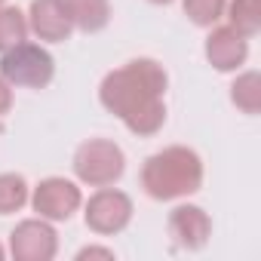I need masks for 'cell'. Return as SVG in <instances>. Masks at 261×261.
I'll use <instances>...</instances> for the list:
<instances>
[{
    "mask_svg": "<svg viewBox=\"0 0 261 261\" xmlns=\"http://www.w3.org/2000/svg\"><path fill=\"white\" fill-rule=\"evenodd\" d=\"M166 68L154 59H133L108 71L98 86V101L108 114L120 117L133 136L151 139L166 123Z\"/></svg>",
    "mask_w": 261,
    "mask_h": 261,
    "instance_id": "cell-1",
    "label": "cell"
},
{
    "mask_svg": "<svg viewBox=\"0 0 261 261\" xmlns=\"http://www.w3.org/2000/svg\"><path fill=\"white\" fill-rule=\"evenodd\" d=\"M142 188L151 200L172 203L203 188V160L194 148L169 145L151 154L142 166Z\"/></svg>",
    "mask_w": 261,
    "mask_h": 261,
    "instance_id": "cell-2",
    "label": "cell"
},
{
    "mask_svg": "<svg viewBox=\"0 0 261 261\" xmlns=\"http://www.w3.org/2000/svg\"><path fill=\"white\" fill-rule=\"evenodd\" d=\"M0 77L10 86L43 89L56 77V59L49 56L46 46L22 40V43L10 46L7 53H0Z\"/></svg>",
    "mask_w": 261,
    "mask_h": 261,
    "instance_id": "cell-3",
    "label": "cell"
},
{
    "mask_svg": "<svg viewBox=\"0 0 261 261\" xmlns=\"http://www.w3.org/2000/svg\"><path fill=\"white\" fill-rule=\"evenodd\" d=\"M74 175L77 181L89 188H108L117 185L126 172V154L111 139H86L74 151Z\"/></svg>",
    "mask_w": 261,
    "mask_h": 261,
    "instance_id": "cell-4",
    "label": "cell"
},
{
    "mask_svg": "<svg viewBox=\"0 0 261 261\" xmlns=\"http://www.w3.org/2000/svg\"><path fill=\"white\" fill-rule=\"evenodd\" d=\"M133 212H136V209H133V197L123 194V191H117L114 185H108V188H98V191L86 200V206H83V221H86V227H89L92 233H98V237H114V233H120V230L129 227Z\"/></svg>",
    "mask_w": 261,
    "mask_h": 261,
    "instance_id": "cell-5",
    "label": "cell"
},
{
    "mask_svg": "<svg viewBox=\"0 0 261 261\" xmlns=\"http://www.w3.org/2000/svg\"><path fill=\"white\" fill-rule=\"evenodd\" d=\"M28 203H31L34 212H37L40 218H46V221H68V218L83 206V194H80L77 181L49 175V178H43V181L31 191Z\"/></svg>",
    "mask_w": 261,
    "mask_h": 261,
    "instance_id": "cell-6",
    "label": "cell"
},
{
    "mask_svg": "<svg viewBox=\"0 0 261 261\" xmlns=\"http://www.w3.org/2000/svg\"><path fill=\"white\" fill-rule=\"evenodd\" d=\"M59 252V233L46 218H25L10 233V255L16 261H53Z\"/></svg>",
    "mask_w": 261,
    "mask_h": 261,
    "instance_id": "cell-7",
    "label": "cell"
},
{
    "mask_svg": "<svg viewBox=\"0 0 261 261\" xmlns=\"http://www.w3.org/2000/svg\"><path fill=\"white\" fill-rule=\"evenodd\" d=\"M166 230H169V240L178 249L197 252L212 237V218L206 215V209H200L194 203H178L166 218Z\"/></svg>",
    "mask_w": 261,
    "mask_h": 261,
    "instance_id": "cell-8",
    "label": "cell"
},
{
    "mask_svg": "<svg viewBox=\"0 0 261 261\" xmlns=\"http://www.w3.org/2000/svg\"><path fill=\"white\" fill-rule=\"evenodd\" d=\"M28 31L43 43H65L74 34L68 0H34L28 10Z\"/></svg>",
    "mask_w": 261,
    "mask_h": 261,
    "instance_id": "cell-9",
    "label": "cell"
},
{
    "mask_svg": "<svg viewBox=\"0 0 261 261\" xmlns=\"http://www.w3.org/2000/svg\"><path fill=\"white\" fill-rule=\"evenodd\" d=\"M209 65L221 74H230V71H240L249 59V40L233 31L230 25H215L206 37V46H203Z\"/></svg>",
    "mask_w": 261,
    "mask_h": 261,
    "instance_id": "cell-10",
    "label": "cell"
},
{
    "mask_svg": "<svg viewBox=\"0 0 261 261\" xmlns=\"http://www.w3.org/2000/svg\"><path fill=\"white\" fill-rule=\"evenodd\" d=\"M68 10L74 19V31H83V34H95V31L108 28V22H111L108 0H68Z\"/></svg>",
    "mask_w": 261,
    "mask_h": 261,
    "instance_id": "cell-11",
    "label": "cell"
},
{
    "mask_svg": "<svg viewBox=\"0 0 261 261\" xmlns=\"http://www.w3.org/2000/svg\"><path fill=\"white\" fill-rule=\"evenodd\" d=\"M224 16L233 31H240L246 40H252L261 31V0H227Z\"/></svg>",
    "mask_w": 261,
    "mask_h": 261,
    "instance_id": "cell-12",
    "label": "cell"
},
{
    "mask_svg": "<svg viewBox=\"0 0 261 261\" xmlns=\"http://www.w3.org/2000/svg\"><path fill=\"white\" fill-rule=\"evenodd\" d=\"M230 101H233L243 114L255 117V114L261 111V74H258V71H243V74L230 83Z\"/></svg>",
    "mask_w": 261,
    "mask_h": 261,
    "instance_id": "cell-13",
    "label": "cell"
},
{
    "mask_svg": "<svg viewBox=\"0 0 261 261\" xmlns=\"http://www.w3.org/2000/svg\"><path fill=\"white\" fill-rule=\"evenodd\" d=\"M31 197V188L25 175L19 172H0V215H13L19 212Z\"/></svg>",
    "mask_w": 261,
    "mask_h": 261,
    "instance_id": "cell-14",
    "label": "cell"
},
{
    "mask_svg": "<svg viewBox=\"0 0 261 261\" xmlns=\"http://www.w3.org/2000/svg\"><path fill=\"white\" fill-rule=\"evenodd\" d=\"M28 40V16L16 7H0V53Z\"/></svg>",
    "mask_w": 261,
    "mask_h": 261,
    "instance_id": "cell-15",
    "label": "cell"
},
{
    "mask_svg": "<svg viewBox=\"0 0 261 261\" xmlns=\"http://www.w3.org/2000/svg\"><path fill=\"white\" fill-rule=\"evenodd\" d=\"M224 7H227V0H181L185 16L197 28H215L224 19Z\"/></svg>",
    "mask_w": 261,
    "mask_h": 261,
    "instance_id": "cell-16",
    "label": "cell"
},
{
    "mask_svg": "<svg viewBox=\"0 0 261 261\" xmlns=\"http://www.w3.org/2000/svg\"><path fill=\"white\" fill-rule=\"evenodd\" d=\"M86 258H105V261H114V249L108 246H83L77 252V261H86Z\"/></svg>",
    "mask_w": 261,
    "mask_h": 261,
    "instance_id": "cell-17",
    "label": "cell"
},
{
    "mask_svg": "<svg viewBox=\"0 0 261 261\" xmlns=\"http://www.w3.org/2000/svg\"><path fill=\"white\" fill-rule=\"evenodd\" d=\"M10 108H13V86L0 77V117L10 114Z\"/></svg>",
    "mask_w": 261,
    "mask_h": 261,
    "instance_id": "cell-18",
    "label": "cell"
},
{
    "mask_svg": "<svg viewBox=\"0 0 261 261\" xmlns=\"http://www.w3.org/2000/svg\"><path fill=\"white\" fill-rule=\"evenodd\" d=\"M148 4H157V7H166V4H172V0H148Z\"/></svg>",
    "mask_w": 261,
    "mask_h": 261,
    "instance_id": "cell-19",
    "label": "cell"
},
{
    "mask_svg": "<svg viewBox=\"0 0 261 261\" xmlns=\"http://www.w3.org/2000/svg\"><path fill=\"white\" fill-rule=\"evenodd\" d=\"M4 258H7V249H4V246H0V261H4Z\"/></svg>",
    "mask_w": 261,
    "mask_h": 261,
    "instance_id": "cell-20",
    "label": "cell"
},
{
    "mask_svg": "<svg viewBox=\"0 0 261 261\" xmlns=\"http://www.w3.org/2000/svg\"><path fill=\"white\" fill-rule=\"evenodd\" d=\"M4 4H7V0H0V7H4Z\"/></svg>",
    "mask_w": 261,
    "mask_h": 261,
    "instance_id": "cell-21",
    "label": "cell"
}]
</instances>
